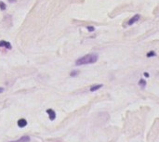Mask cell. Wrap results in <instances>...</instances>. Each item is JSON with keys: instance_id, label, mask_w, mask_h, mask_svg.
Instances as JSON below:
<instances>
[{"instance_id": "1", "label": "cell", "mask_w": 159, "mask_h": 142, "mask_svg": "<svg viewBox=\"0 0 159 142\" xmlns=\"http://www.w3.org/2000/svg\"><path fill=\"white\" fill-rule=\"evenodd\" d=\"M99 56L96 53L92 54H88L86 56L82 57L80 59H78L76 61V66H82V65H86V64H93L95 62H97Z\"/></svg>"}, {"instance_id": "2", "label": "cell", "mask_w": 159, "mask_h": 142, "mask_svg": "<svg viewBox=\"0 0 159 142\" xmlns=\"http://www.w3.org/2000/svg\"><path fill=\"white\" fill-rule=\"evenodd\" d=\"M47 113H48V115H49V120L50 121H54L56 119V113H55L53 110H51V109L47 110Z\"/></svg>"}, {"instance_id": "3", "label": "cell", "mask_w": 159, "mask_h": 142, "mask_svg": "<svg viewBox=\"0 0 159 142\" xmlns=\"http://www.w3.org/2000/svg\"><path fill=\"white\" fill-rule=\"evenodd\" d=\"M140 16L139 15V14H137V15H134V16H133L132 18H131V19L128 21L127 24H128L129 26H130V25H132V24H134L136 22H138V21L140 20Z\"/></svg>"}, {"instance_id": "4", "label": "cell", "mask_w": 159, "mask_h": 142, "mask_svg": "<svg viewBox=\"0 0 159 142\" xmlns=\"http://www.w3.org/2000/svg\"><path fill=\"white\" fill-rule=\"evenodd\" d=\"M30 141H31V138H30L29 136H22L20 139L14 140V141H10V142H30Z\"/></svg>"}, {"instance_id": "5", "label": "cell", "mask_w": 159, "mask_h": 142, "mask_svg": "<svg viewBox=\"0 0 159 142\" xmlns=\"http://www.w3.org/2000/svg\"><path fill=\"white\" fill-rule=\"evenodd\" d=\"M6 48L7 49H11V45L10 43H8V42H6V41L2 40L0 41V48Z\"/></svg>"}, {"instance_id": "6", "label": "cell", "mask_w": 159, "mask_h": 142, "mask_svg": "<svg viewBox=\"0 0 159 142\" xmlns=\"http://www.w3.org/2000/svg\"><path fill=\"white\" fill-rule=\"evenodd\" d=\"M17 123H18V126L20 128H23V127H25L27 125V121L25 119H20Z\"/></svg>"}, {"instance_id": "7", "label": "cell", "mask_w": 159, "mask_h": 142, "mask_svg": "<svg viewBox=\"0 0 159 142\" xmlns=\"http://www.w3.org/2000/svg\"><path fill=\"white\" fill-rule=\"evenodd\" d=\"M103 87V85H94V86H92L90 87V92H95L97 91L98 89H100Z\"/></svg>"}, {"instance_id": "8", "label": "cell", "mask_w": 159, "mask_h": 142, "mask_svg": "<svg viewBox=\"0 0 159 142\" xmlns=\"http://www.w3.org/2000/svg\"><path fill=\"white\" fill-rule=\"evenodd\" d=\"M139 85H140V86L141 88H144L146 86V81L144 80V79H140V80L139 81Z\"/></svg>"}, {"instance_id": "9", "label": "cell", "mask_w": 159, "mask_h": 142, "mask_svg": "<svg viewBox=\"0 0 159 142\" xmlns=\"http://www.w3.org/2000/svg\"><path fill=\"white\" fill-rule=\"evenodd\" d=\"M79 71H77V70H76V71H73V72H70V76L71 77H76V75H78L79 74Z\"/></svg>"}, {"instance_id": "10", "label": "cell", "mask_w": 159, "mask_h": 142, "mask_svg": "<svg viewBox=\"0 0 159 142\" xmlns=\"http://www.w3.org/2000/svg\"><path fill=\"white\" fill-rule=\"evenodd\" d=\"M6 8H7V6H6L5 3L2 2V1H0V9H1V10H5Z\"/></svg>"}, {"instance_id": "11", "label": "cell", "mask_w": 159, "mask_h": 142, "mask_svg": "<svg viewBox=\"0 0 159 142\" xmlns=\"http://www.w3.org/2000/svg\"><path fill=\"white\" fill-rule=\"evenodd\" d=\"M155 56V52H154V51H150V52H148V54H147V57L148 58H151V57H154Z\"/></svg>"}, {"instance_id": "12", "label": "cell", "mask_w": 159, "mask_h": 142, "mask_svg": "<svg viewBox=\"0 0 159 142\" xmlns=\"http://www.w3.org/2000/svg\"><path fill=\"white\" fill-rule=\"evenodd\" d=\"M88 30H89V32H93V31L95 30V28L93 26H89L88 27Z\"/></svg>"}, {"instance_id": "13", "label": "cell", "mask_w": 159, "mask_h": 142, "mask_svg": "<svg viewBox=\"0 0 159 142\" xmlns=\"http://www.w3.org/2000/svg\"><path fill=\"white\" fill-rule=\"evenodd\" d=\"M3 91H4V88H3V87H0V93H2Z\"/></svg>"}, {"instance_id": "14", "label": "cell", "mask_w": 159, "mask_h": 142, "mask_svg": "<svg viewBox=\"0 0 159 142\" xmlns=\"http://www.w3.org/2000/svg\"><path fill=\"white\" fill-rule=\"evenodd\" d=\"M144 75H145L146 77H149V73H147V72H144Z\"/></svg>"}, {"instance_id": "15", "label": "cell", "mask_w": 159, "mask_h": 142, "mask_svg": "<svg viewBox=\"0 0 159 142\" xmlns=\"http://www.w3.org/2000/svg\"><path fill=\"white\" fill-rule=\"evenodd\" d=\"M9 2H15V0H8Z\"/></svg>"}]
</instances>
